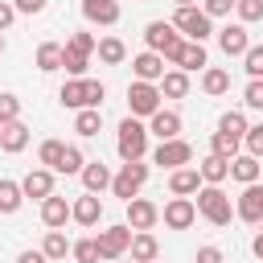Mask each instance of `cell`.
Here are the masks:
<instances>
[{"instance_id":"cell-1","label":"cell","mask_w":263,"mask_h":263,"mask_svg":"<svg viewBox=\"0 0 263 263\" xmlns=\"http://www.w3.org/2000/svg\"><path fill=\"white\" fill-rule=\"evenodd\" d=\"M144 41H148V49L160 53L164 62H177V53H181V45H185V37H181L168 21H152V25L144 29Z\"/></svg>"},{"instance_id":"cell-2","label":"cell","mask_w":263,"mask_h":263,"mask_svg":"<svg viewBox=\"0 0 263 263\" xmlns=\"http://www.w3.org/2000/svg\"><path fill=\"white\" fill-rule=\"evenodd\" d=\"M115 148H119V156H123V160H144V152H148V127H144L136 115H127V119L119 123Z\"/></svg>"},{"instance_id":"cell-3","label":"cell","mask_w":263,"mask_h":263,"mask_svg":"<svg viewBox=\"0 0 263 263\" xmlns=\"http://www.w3.org/2000/svg\"><path fill=\"white\" fill-rule=\"evenodd\" d=\"M193 205H197V214H201L205 222H214V226H226V222L234 218V210H230V197H226L218 185H201Z\"/></svg>"},{"instance_id":"cell-4","label":"cell","mask_w":263,"mask_h":263,"mask_svg":"<svg viewBox=\"0 0 263 263\" xmlns=\"http://www.w3.org/2000/svg\"><path fill=\"white\" fill-rule=\"evenodd\" d=\"M144 181H148V164H144V160H123V168L111 177V193L123 197V201H132V197L144 189Z\"/></svg>"},{"instance_id":"cell-5","label":"cell","mask_w":263,"mask_h":263,"mask_svg":"<svg viewBox=\"0 0 263 263\" xmlns=\"http://www.w3.org/2000/svg\"><path fill=\"white\" fill-rule=\"evenodd\" d=\"M95 247H99V259H123V255H127V247H132V226H127V222H119V226L99 230Z\"/></svg>"},{"instance_id":"cell-6","label":"cell","mask_w":263,"mask_h":263,"mask_svg":"<svg viewBox=\"0 0 263 263\" xmlns=\"http://www.w3.org/2000/svg\"><path fill=\"white\" fill-rule=\"evenodd\" d=\"M173 29H181L189 41H205L214 29H210V16L197 8V4H189V8H177V16H173Z\"/></svg>"},{"instance_id":"cell-7","label":"cell","mask_w":263,"mask_h":263,"mask_svg":"<svg viewBox=\"0 0 263 263\" xmlns=\"http://www.w3.org/2000/svg\"><path fill=\"white\" fill-rule=\"evenodd\" d=\"M127 107H132V115H152V111H160V86L136 78V82L127 86Z\"/></svg>"},{"instance_id":"cell-8","label":"cell","mask_w":263,"mask_h":263,"mask_svg":"<svg viewBox=\"0 0 263 263\" xmlns=\"http://www.w3.org/2000/svg\"><path fill=\"white\" fill-rule=\"evenodd\" d=\"M193 160V148L177 136V140H160V148L152 152V164H160V168H181V164H189Z\"/></svg>"},{"instance_id":"cell-9","label":"cell","mask_w":263,"mask_h":263,"mask_svg":"<svg viewBox=\"0 0 263 263\" xmlns=\"http://www.w3.org/2000/svg\"><path fill=\"white\" fill-rule=\"evenodd\" d=\"M234 214H238L242 222H251V226H259V222H263V185H259V181L242 185V193H238V205H234Z\"/></svg>"},{"instance_id":"cell-10","label":"cell","mask_w":263,"mask_h":263,"mask_svg":"<svg viewBox=\"0 0 263 263\" xmlns=\"http://www.w3.org/2000/svg\"><path fill=\"white\" fill-rule=\"evenodd\" d=\"M156 218H160V210H156L148 197H140V193H136V197L127 201V226H132V230H152V226H156Z\"/></svg>"},{"instance_id":"cell-11","label":"cell","mask_w":263,"mask_h":263,"mask_svg":"<svg viewBox=\"0 0 263 263\" xmlns=\"http://www.w3.org/2000/svg\"><path fill=\"white\" fill-rule=\"evenodd\" d=\"M193 218H197V205H193L189 197H173V201L164 205V226H168V230H189Z\"/></svg>"},{"instance_id":"cell-12","label":"cell","mask_w":263,"mask_h":263,"mask_svg":"<svg viewBox=\"0 0 263 263\" xmlns=\"http://www.w3.org/2000/svg\"><path fill=\"white\" fill-rule=\"evenodd\" d=\"M21 193H25V197H37V201H45V197L53 193V168H33V173H25V181H21Z\"/></svg>"},{"instance_id":"cell-13","label":"cell","mask_w":263,"mask_h":263,"mask_svg":"<svg viewBox=\"0 0 263 263\" xmlns=\"http://www.w3.org/2000/svg\"><path fill=\"white\" fill-rule=\"evenodd\" d=\"M70 218H74L78 226H95V222L103 218V201H99V193H82V197L70 205Z\"/></svg>"},{"instance_id":"cell-14","label":"cell","mask_w":263,"mask_h":263,"mask_svg":"<svg viewBox=\"0 0 263 263\" xmlns=\"http://www.w3.org/2000/svg\"><path fill=\"white\" fill-rule=\"evenodd\" d=\"M132 259L136 263H152V259H160V242H156V234L152 230H132Z\"/></svg>"},{"instance_id":"cell-15","label":"cell","mask_w":263,"mask_h":263,"mask_svg":"<svg viewBox=\"0 0 263 263\" xmlns=\"http://www.w3.org/2000/svg\"><path fill=\"white\" fill-rule=\"evenodd\" d=\"M82 16L90 25H115L119 21V0H82Z\"/></svg>"},{"instance_id":"cell-16","label":"cell","mask_w":263,"mask_h":263,"mask_svg":"<svg viewBox=\"0 0 263 263\" xmlns=\"http://www.w3.org/2000/svg\"><path fill=\"white\" fill-rule=\"evenodd\" d=\"M218 45H222V53H226V58H242V53H247V45H251V37H247V29H242V25H226V29L218 33Z\"/></svg>"},{"instance_id":"cell-17","label":"cell","mask_w":263,"mask_h":263,"mask_svg":"<svg viewBox=\"0 0 263 263\" xmlns=\"http://www.w3.org/2000/svg\"><path fill=\"white\" fill-rule=\"evenodd\" d=\"M132 70H136L140 82H160V74H164V58L152 53V49H148V53H136V58H132Z\"/></svg>"},{"instance_id":"cell-18","label":"cell","mask_w":263,"mask_h":263,"mask_svg":"<svg viewBox=\"0 0 263 263\" xmlns=\"http://www.w3.org/2000/svg\"><path fill=\"white\" fill-rule=\"evenodd\" d=\"M148 119H152V123H148L152 136H160V140H177V136H181V115H177V111H164V107H160V111H152Z\"/></svg>"},{"instance_id":"cell-19","label":"cell","mask_w":263,"mask_h":263,"mask_svg":"<svg viewBox=\"0 0 263 263\" xmlns=\"http://www.w3.org/2000/svg\"><path fill=\"white\" fill-rule=\"evenodd\" d=\"M66 218H70V201H66V197H58V193H49V197L41 201V222H45L49 230H62V226H66Z\"/></svg>"},{"instance_id":"cell-20","label":"cell","mask_w":263,"mask_h":263,"mask_svg":"<svg viewBox=\"0 0 263 263\" xmlns=\"http://www.w3.org/2000/svg\"><path fill=\"white\" fill-rule=\"evenodd\" d=\"M0 148H4V152H25V148H29V127H25L21 119L0 123Z\"/></svg>"},{"instance_id":"cell-21","label":"cell","mask_w":263,"mask_h":263,"mask_svg":"<svg viewBox=\"0 0 263 263\" xmlns=\"http://www.w3.org/2000/svg\"><path fill=\"white\" fill-rule=\"evenodd\" d=\"M82 185H86V193H103L107 185H111V168L103 164V160H90V164H82Z\"/></svg>"},{"instance_id":"cell-22","label":"cell","mask_w":263,"mask_h":263,"mask_svg":"<svg viewBox=\"0 0 263 263\" xmlns=\"http://www.w3.org/2000/svg\"><path fill=\"white\" fill-rule=\"evenodd\" d=\"M168 189H173V197H189V193L201 189V173H197V168H173Z\"/></svg>"},{"instance_id":"cell-23","label":"cell","mask_w":263,"mask_h":263,"mask_svg":"<svg viewBox=\"0 0 263 263\" xmlns=\"http://www.w3.org/2000/svg\"><path fill=\"white\" fill-rule=\"evenodd\" d=\"M173 66L185 70V74H189V70H205V45H201V41H185Z\"/></svg>"},{"instance_id":"cell-24","label":"cell","mask_w":263,"mask_h":263,"mask_svg":"<svg viewBox=\"0 0 263 263\" xmlns=\"http://www.w3.org/2000/svg\"><path fill=\"white\" fill-rule=\"evenodd\" d=\"M197 173H201V181H205V185H222V181L230 177V160H226V156H214V152H210V156H205V160L197 164Z\"/></svg>"},{"instance_id":"cell-25","label":"cell","mask_w":263,"mask_h":263,"mask_svg":"<svg viewBox=\"0 0 263 263\" xmlns=\"http://www.w3.org/2000/svg\"><path fill=\"white\" fill-rule=\"evenodd\" d=\"M58 99H62V107H70V111L90 107V103H86V78H70V82L58 90Z\"/></svg>"},{"instance_id":"cell-26","label":"cell","mask_w":263,"mask_h":263,"mask_svg":"<svg viewBox=\"0 0 263 263\" xmlns=\"http://www.w3.org/2000/svg\"><path fill=\"white\" fill-rule=\"evenodd\" d=\"M230 177L238 181V185H251V181H259V156H230Z\"/></svg>"},{"instance_id":"cell-27","label":"cell","mask_w":263,"mask_h":263,"mask_svg":"<svg viewBox=\"0 0 263 263\" xmlns=\"http://www.w3.org/2000/svg\"><path fill=\"white\" fill-rule=\"evenodd\" d=\"M160 95L185 99V95H189V74H185V70H164V74H160Z\"/></svg>"},{"instance_id":"cell-28","label":"cell","mask_w":263,"mask_h":263,"mask_svg":"<svg viewBox=\"0 0 263 263\" xmlns=\"http://www.w3.org/2000/svg\"><path fill=\"white\" fill-rule=\"evenodd\" d=\"M201 90H205V95H226V90H230V74H226L222 66H205V70H201Z\"/></svg>"},{"instance_id":"cell-29","label":"cell","mask_w":263,"mask_h":263,"mask_svg":"<svg viewBox=\"0 0 263 263\" xmlns=\"http://www.w3.org/2000/svg\"><path fill=\"white\" fill-rule=\"evenodd\" d=\"M99 127H103V115H99V107H82V111L74 115V132H78L82 140L99 136Z\"/></svg>"},{"instance_id":"cell-30","label":"cell","mask_w":263,"mask_h":263,"mask_svg":"<svg viewBox=\"0 0 263 263\" xmlns=\"http://www.w3.org/2000/svg\"><path fill=\"white\" fill-rule=\"evenodd\" d=\"M21 201H25L21 185H16V181H8V177H0V214H16V210H21Z\"/></svg>"},{"instance_id":"cell-31","label":"cell","mask_w":263,"mask_h":263,"mask_svg":"<svg viewBox=\"0 0 263 263\" xmlns=\"http://www.w3.org/2000/svg\"><path fill=\"white\" fill-rule=\"evenodd\" d=\"M95 49H99V62H107V66H119V62L127 58V45H123L119 37H103Z\"/></svg>"},{"instance_id":"cell-32","label":"cell","mask_w":263,"mask_h":263,"mask_svg":"<svg viewBox=\"0 0 263 263\" xmlns=\"http://www.w3.org/2000/svg\"><path fill=\"white\" fill-rule=\"evenodd\" d=\"M37 70H62V45L58 41H41L37 45Z\"/></svg>"},{"instance_id":"cell-33","label":"cell","mask_w":263,"mask_h":263,"mask_svg":"<svg viewBox=\"0 0 263 263\" xmlns=\"http://www.w3.org/2000/svg\"><path fill=\"white\" fill-rule=\"evenodd\" d=\"M86 66H90V53H82V49H74V45H62V70H70L74 78H82Z\"/></svg>"},{"instance_id":"cell-34","label":"cell","mask_w":263,"mask_h":263,"mask_svg":"<svg viewBox=\"0 0 263 263\" xmlns=\"http://www.w3.org/2000/svg\"><path fill=\"white\" fill-rule=\"evenodd\" d=\"M66 251H70V238H66L62 230H45L41 255H45V259H66Z\"/></svg>"},{"instance_id":"cell-35","label":"cell","mask_w":263,"mask_h":263,"mask_svg":"<svg viewBox=\"0 0 263 263\" xmlns=\"http://www.w3.org/2000/svg\"><path fill=\"white\" fill-rule=\"evenodd\" d=\"M238 144H242V140H234V136H226V132H214V136H210V152H214V156H226V160L238 156Z\"/></svg>"},{"instance_id":"cell-36","label":"cell","mask_w":263,"mask_h":263,"mask_svg":"<svg viewBox=\"0 0 263 263\" xmlns=\"http://www.w3.org/2000/svg\"><path fill=\"white\" fill-rule=\"evenodd\" d=\"M218 132H226V136L242 140V132H247V115H242V111H226V115L218 119Z\"/></svg>"},{"instance_id":"cell-37","label":"cell","mask_w":263,"mask_h":263,"mask_svg":"<svg viewBox=\"0 0 263 263\" xmlns=\"http://www.w3.org/2000/svg\"><path fill=\"white\" fill-rule=\"evenodd\" d=\"M82 164H86V160H82V148H78V144H66V152H62V160H58V173L70 177V173H82Z\"/></svg>"},{"instance_id":"cell-38","label":"cell","mask_w":263,"mask_h":263,"mask_svg":"<svg viewBox=\"0 0 263 263\" xmlns=\"http://www.w3.org/2000/svg\"><path fill=\"white\" fill-rule=\"evenodd\" d=\"M62 152H66V144H62V140H45L37 156H41V164H45V168H53V173H58V160H62Z\"/></svg>"},{"instance_id":"cell-39","label":"cell","mask_w":263,"mask_h":263,"mask_svg":"<svg viewBox=\"0 0 263 263\" xmlns=\"http://www.w3.org/2000/svg\"><path fill=\"white\" fill-rule=\"evenodd\" d=\"M70 255H74L78 263H99V247H95V238H78V242H70Z\"/></svg>"},{"instance_id":"cell-40","label":"cell","mask_w":263,"mask_h":263,"mask_svg":"<svg viewBox=\"0 0 263 263\" xmlns=\"http://www.w3.org/2000/svg\"><path fill=\"white\" fill-rule=\"evenodd\" d=\"M234 12H238V21H242V25L263 21V0H234Z\"/></svg>"},{"instance_id":"cell-41","label":"cell","mask_w":263,"mask_h":263,"mask_svg":"<svg viewBox=\"0 0 263 263\" xmlns=\"http://www.w3.org/2000/svg\"><path fill=\"white\" fill-rule=\"evenodd\" d=\"M242 70H247L251 78H263V45H247V53H242Z\"/></svg>"},{"instance_id":"cell-42","label":"cell","mask_w":263,"mask_h":263,"mask_svg":"<svg viewBox=\"0 0 263 263\" xmlns=\"http://www.w3.org/2000/svg\"><path fill=\"white\" fill-rule=\"evenodd\" d=\"M21 119V99L16 95H0V123H12Z\"/></svg>"},{"instance_id":"cell-43","label":"cell","mask_w":263,"mask_h":263,"mask_svg":"<svg viewBox=\"0 0 263 263\" xmlns=\"http://www.w3.org/2000/svg\"><path fill=\"white\" fill-rule=\"evenodd\" d=\"M242 103H247V107H255V111H263V78H251V82H247Z\"/></svg>"},{"instance_id":"cell-44","label":"cell","mask_w":263,"mask_h":263,"mask_svg":"<svg viewBox=\"0 0 263 263\" xmlns=\"http://www.w3.org/2000/svg\"><path fill=\"white\" fill-rule=\"evenodd\" d=\"M242 144H247V152H251V156H263V123L247 127V132H242Z\"/></svg>"},{"instance_id":"cell-45","label":"cell","mask_w":263,"mask_h":263,"mask_svg":"<svg viewBox=\"0 0 263 263\" xmlns=\"http://www.w3.org/2000/svg\"><path fill=\"white\" fill-rule=\"evenodd\" d=\"M230 8H234V0H201V12H205L210 21H214V16H226Z\"/></svg>"},{"instance_id":"cell-46","label":"cell","mask_w":263,"mask_h":263,"mask_svg":"<svg viewBox=\"0 0 263 263\" xmlns=\"http://www.w3.org/2000/svg\"><path fill=\"white\" fill-rule=\"evenodd\" d=\"M66 45H74V49H82V53H95V45H99V41H95V33H74Z\"/></svg>"},{"instance_id":"cell-47","label":"cell","mask_w":263,"mask_h":263,"mask_svg":"<svg viewBox=\"0 0 263 263\" xmlns=\"http://www.w3.org/2000/svg\"><path fill=\"white\" fill-rule=\"evenodd\" d=\"M103 95H107V86H103L99 78H86V103H90V107H99V103H103Z\"/></svg>"},{"instance_id":"cell-48","label":"cell","mask_w":263,"mask_h":263,"mask_svg":"<svg viewBox=\"0 0 263 263\" xmlns=\"http://www.w3.org/2000/svg\"><path fill=\"white\" fill-rule=\"evenodd\" d=\"M197 263H222V251L218 247H197Z\"/></svg>"},{"instance_id":"cell-49","label":"cell","mask_w":263,"mask_h":263,"mask_svg":"<svg viewBox=\"0 0 263 263\" xmlns=\"http://www.w3.org/2000/svg\"><path fill=\"white\" fill-rule=\"evenodd\" d=\"M12 16H16V8H12L8 0H0V33H4L8 25H12Z\"/></svg>"},{"instance_id":"cell-50","label":"cell","mask_w":263,"mask_h":263,"mask_svg":"<svg viewBox=\"0 0 263 263\" xmlns=\"http://www.w3.org/2000/svg\"><path fill=\"white\" fill-rule=\"evenodd\" d=\"M12 8H16V12H41V8H45V0H16Z\"/></svg>"},{"instance_id":"cell-51","label":"cell","mask_w":263,"mask_h":263,"mask_svg":"<svg viewBox=\"0 0 263 263\" xmlns=\"http://www.w3.org/2000/svg\"><path fill=\"white\" fill-rule=\"evenodd\" d=\"M16 263H49V259H45L41 251H21V255H16Z\"/></svg>"},{"instance_id":"cell-52","label":"cell","mask_w":263,"mask_h":263,"mask_svg":"<svg viewBox=\"0 0 263 263\" xmlns=\"http://www.w3.org/2000/svg\"><path fill=\"white\" fill-rule=\"evenodd\" d=\"M251 251H255V255H259V259H263V230H259V234H255V242H251Z\"/></svg>"},{"instance_id":"cell-53","label":"cell","mask_w":263,"mask_h":263,"mask_svg":"<svg viewBox=\"0 0 263 263\" xmlns=\"http://www.w3.org/2000/svg\"><path fill=\"white\" fill-rule=\"evenodd\" d=\"M173 4H177V8H189V4H197V0H173Z\"/></svg>"},{"instance_id":"cell-54","label":"cell","mask_w":263,"mask_h":263,"mask_svg":"<svg viewBox=\"0 0 263 263\" xmlns=\"http://www.w3.org/2000/svg\"><path fill=\"white\" fill-rule=\"evenodd\" d=\"M0 53H4V33H0Z\"/></svg>"},{"instance_id":"cell-55","label":"cell","mask_w":263,"mask_h":263,"mask_svg":"<svg viewBox=\"0 0 263 263\" xmlns=\"http://www.w3.org/2000/svg\"><path fill=\"white\" fill-rule=\"evenodd\" d=\"M152 263H160V259H152Z\"/></svg>"},{"instance_id":"cell-56","label":"cell","mask_w":263,"mask_h":263,"mask_svg":"<svg viewBox=\"0 0 263 263\" xmlns=\"http://www.w3.org/2000/svg\"><path fill=\"white\" fill-rule=\"evenodd\" d=\"M132 263H136V259H132Z\"/></svg>"}]
</instances>
